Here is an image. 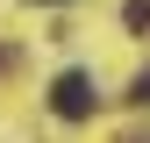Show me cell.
<instances>
[{
  "label": "cell",
  "mask_w": 150,
  "mask_h": 143,
  "mask_svg": "<svg viewBox=\"0 0 150 143\" xmlns=\"http://www.w3.org/2000/svg\"><path fill=\"white\" fill-rule=\"evenodd\" d=\"M122 22H129V29H150V0H129V7H122Z\"/></svg>",
  "instance_id": "cell-2"
},
{
  "label": "cell",
  "mask_w": 150,
  "mask_h": 143,
  "mask_svg": "<svg viewBox=\"0 0 150 143\" xmlns=\"http://www.w3.org/2000/svg\"><path fill=\"white\" fill-rule=\"evenodd\" d=\"M129 100H136V107H150V72H136V86H129Z\"/></svg>",
  "instance_id": "cell-3"
},
{
  "label": "cell",
  "mask_w": 150,
  "mask_h": 143,
  "mask_svg": "<svg viewBox=\"0 0 150 143\" xmlns=\"http://www.w3.org/2000/svg\"><path fill=\"white\" fill-rule=\"evenodd\" d=\"M43 7H64V0H43Z\"/></svg>",
  "instance_id": "cell-4"
},
{
  "label": "cell",
  "mask_w": 150,
  "mask_h": 143,
  "mask_svg": "<svg viewBox=\"0 0 150 143\" xmlns=\"http://www.w3.org/2000/svg\"><path fill=\"white\" fill-rule=\"evenodd\" d=\"M93 100H100V93H93V72H57L50 107H57L64 122H86V115H93Z\"/></svg>",
  "instance_id": "cell-1"
}]
</instances>
